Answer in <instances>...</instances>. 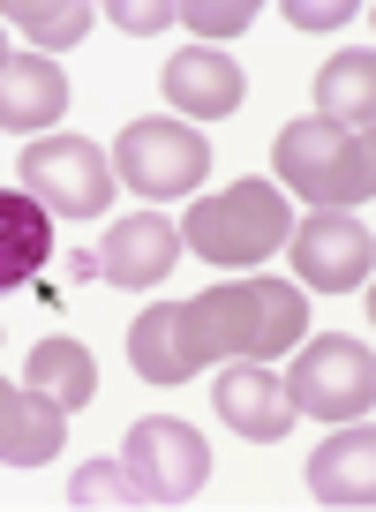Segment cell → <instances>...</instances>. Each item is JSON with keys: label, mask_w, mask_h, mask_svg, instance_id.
I'll list each match as a JSON object with an SVG mask.
<instances>
[{"label": "cell", "mask_w": 376, "mask_h": 512, "mask_svg": "<svg viewBox=\"0 0 376 512\" xmlns=\"http://www.w3.org/2000/svg\"><path fill=\"white\" fill-rule=\"evenodd\" d=\"M346 16H361L354 0H286V23H294V31H331V23H346Z\"/></svg>", "instance_id": "obj_22"}, {"label": "cell", "mask_w": 376, "mask_h": 512, "mask_svg": "<svg viewBox=\"0 0 376 512\" xmlns=\"http://www.w3.org/2000/svg\"><path fill=\"white\" fill-rule=\"evenodd\" d=\"M286 407L316 422H361L376 400V354L369 339H309L301 362L286 369Z\"/></svg>", "instance_id": "obj_4"}, {"label": "cell", "mask_w": 376, "mask_h": 512, "mask_svg": "<svg viewBox=\"0 0 376 512\" xmlns=\"http://www.w3.org/2000/svg\"><path fill=\"white\" fill-rule=\"evenodd\" d=\"M68 505H143V490H136V475H128L121 460H91L68 482Z\"/></svg>", "instance_id": "obj_19"}, {"label": "cell", "mask_w": 376, "mask_h": 512, "mask_svg": "<svg viewBox=\"0 0 376 512\" xmlns=\"http://www.w3.org/2000/svg\"><path fill=\"white\" fill-rule=\"evenodd\" d=\"M211 407H219V422H226V430H241L249 445H271V437L294 430L286 384L271 377L264 362H219V377H211Z\"/></svg>", "instance_id": "obj_9"}, {"label": "cell", "mask_w": 376, "mask_h": 512, "mask_svg": "<svg viewBox=\"0 0 376 512\" xmlns=\"http://www.w3.org/2000/svg\"><path fill=\"white\" fill-rule=\"evenodd\" d=\"M286 249H294L301 287H316V294H354V287H369L376 234H369V219H354V211H316L309 226H294V234H286Z\"/></svg>", "instance_id": "obj_8"}, {"label": "cell", "mask_w": 376, "mask_h": 512, "mask_svg": "<svg viewBox=\"0 0 376 512\" xmlns=\"http://www.w3.org/2000/svg\"><path fill=\"white\" fill-rule=\"evenodd\" d=\"M316 121L346 128V136H369V121H376V61H369V46L339 53V61L316 76Z\"/></svg>", "instance_id": "obj_16"}, {"label": "cell", "mask_w": 376, "mask_h": 512, "mask_svg": "<svg viewBox=\"0 0 376 512\" xmlns=\"http://www.w3.org/2000/svg\"><path fill=\"white\" fill-rule=\"evenodd\" d=\"M61 113H68V76L46 53H8V61H0V128H8V136L61 128Z\"/></svg>", "instance_id": "obj_13"}, {"label": "cell", "mask_w": 376, "mask_h": 512, "mask_svg": "<svg viewBox=\"0 0 376 512\" xmlns=\"http://www.w3.org/2000/svg\"><path fill=\"white\" fill-rule=\"evenodd\" d=\"M121 467L136 475L143 505H188V497L204 490V475H211V445L188 430L181 415H143L136 430H128Z\"/></svg>", "instance_id": "obj_7"}, {"label": "cell", "mask_w": 376, "mask_h": 512, "mask_svg": "<svg viewBox=\"0 0 376 512\" xmlns=\"http://www.w3.org/2000/svg\"><path fill=\"white\" fill-rule=\"evenodd\" d=\"M53 264V211L38 196H8L0 189V294L31 287Z\"/></svg>", "instance_id": "obj_15"}, {"label": "cell", "mask_w": 376, "mask_h": 512, "mask_svg": "<svg viewBox=\"0 0 376 512\" xmlns=\"http://www.w3.org/2000/svg\"><path fill=\"white\" fill-rule=\"evenodd\" d=\"M23 196H38L61 219H98L113 204V159L91 136H38L23 151Z\"/></svg>", "instance_id": "obj_6"}, {"label": "cell", "mask_w": 376, "mask_h": 512, "mask_svg": "<svg viewBox=\"0 0 376 512\" xmlns=\"http://www.w3.org/2000/svg\"><path fill=\"white\" fill-rule=\"evenodd\" d=\"M309 332V302L286 279H226L188 302H158L128 324V362L143 384H188L211 362H271V354L301 347Z\"/></svg>", "instance_id": "obj_1"}, {"label": "cell", "mask_w": 376, "mask_h": 512, "mask_svg": "<svg viewBox=\"0 0 376 512\" xmlns=\"http://www.w3.org/2000/svg\"><path fill=\"white\" fill-rule=\"evenodd\" d=\"M309 490L324 497V505H369V497H376V437H369V415L339 422V437L316 445Z\"/></svg>", "instance_id": "obj_14"}, {"label": "cell", "mask_w": 376, "mask_h": 512, "mask_svg": "<svg viewBox=\"0 0 376 512\" xmlns=\"http://www.w3.org/2000/svg\"><path fill=\"white\" fill-rule=\"evenodd\" d=\"M286 234H294V211H286L279 181H256V174H241L219 196H196L181 211V249L219 264V272H256L264 256L286 249Z\"/></svg>", "instance_id": "obj_2"}, {"label": "cell", "mask_w": 376, "mask_h": 512, "mask_svg": "<svg viewBox=\"0 0 376 512\" xmlns=\"http://www.w3.org/2000/svg\"><path fill=\"white\" fill-rule=\"evenodd\" d=\"M31 392L61 400L68 415H76V407H91V392H98L91 347H76V339H38V347H31Z\"/></svg>", "instance_id": "obj_17"}, {"label": "cell", "mask_w": 376, "mask_h": 512, "mask_svg": "<svg viewBox=\"0 0 376 512\" xmlns=\"http://www.w3.org/2000/svg\"><path fill=\"white\" fill-rule=\"evenodd\" d=\"M91 256H98V279H113V287H158L181 256V226L158 219V211H136V219L106 226V241Z\"/></svg>", "instance_id": "obj_10"}, {"label": "cell", "mask_w": 376, "mask_h": 512, "mask_svg": "<svg viewBox=\"0 0 376 512\" xmlns=\"http://www.w3.org/2000/svg\"><path fill=\"white\" fill-rule=\"evenodd\" d=\"M0 61H8V46H0Z\"/></svg>", "instance_id": "obj_23"}, {"label": "cell", "mask_w": 376, "mask_h": 512, "mask_svg": "<svg viewBox=\"0 0 376 512\" xmlns=\"http://www.w3.org/2000/svg\"><path fill=\"white\" fill-rule=\"evenodd\" d=\"M113 174L136 196H196L211 174V136H196L188 121H128L113 144Z\"/></svg>", "instance_id": "obj_5"}, {"label": "cell", "mask_w": 376, "mask_h": 512, "mask_svg": "<svg viewBox=\"0 0 376 512\" xmlns=\"http://www.w3.org/2000/svg\"><path fill=\"white\" fill-rule=\"evenodd\" d=\"M173 23H188V31H204V38H241L256 23V8L249 0H181Z\"/></svg>", "instance_id": "obj_20"}, {"label": "cell", "mask_w": 376, "mask_h": 512, "mask_svg": "<svg viewBox=\"0 0 376 512\" xmlns=\"http://www.w3.org/2000/svg\"><path fill=\"white\" fill-rule=\"evenodd\" d=\"M61 437H68V407L31 392V384H8L0 377V467H46L61 460Z\"/></svg>", "instance_id": "obj_12"}, {"label": "cell", "mask_w": 376, "mask_h": 512, "mask_svg": "<svg viewBox=\"0 0 376 512\" xmlns=\"http://www.w3.org/2000/svg\"><path fill=\"white\" fill-rule=\"evenodd\" d=\"M158 91H166L173 121H226V113H234L241 98H249V76H241V68L226 61V53L196 46V53H181V61H166Z\"/></svg>", "instance_id": "obj_11"}, {"label": "cell", "mask_w": 376, "mask_h": 512, "mask_svg": "<svg viewBox=\"0 0 376 512\" xmlns=\"http://www.w3.org/2000/svg\"><path fill=\"white\" fill-rule=\"evenodd\" d=\"M0 16L16 23L31 46H76L98 8H83V0H0Z\"/></svg>", "instance_id": "obj_18"}, {"label": "cell", "mask_w": 376, "mask_h": 512, "mask_svg": "<svg viewBox=\"0 0 376 512\" xmlns=\"http://www.w3.org/2000/svg\"><path fill=\"white\" fill-rule=\"evenodd\" d=\"M271 166H279V181L294 196H309V204H324V211L369 204V189H376L369 136H346V128H331V121H286L279 144H271Z\"/></svg>", "instance_id": "obj_3"}, {"label": "cell", "mask_w": 376, "mask_h": 512, "mask_svg": "<svg viewBox=\"0 0 376 512\" xmlns=\"http://www.w3.org/2000/svg\"><path fill=\"white\" fill-rule=\"evenodd\" d=\"M106 16H113V23H121V31H128V38H151V31H166V23H173V16H181V0H113Z\"/></svg>", "instance_id": "obj_21"}]
</instances>
